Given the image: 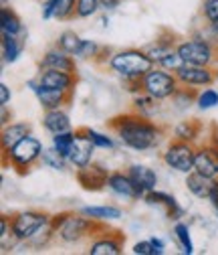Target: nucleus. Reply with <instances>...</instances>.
I'll return each instance as SVG.
<instances>
[{
    "mask_svg": "<svg viewBox=\"0 0 218 255\" xmlns=\"http://www.w3.org/2000/svg\"><path fill=\"white\" fill-rule=\"evenodd\" d=\"M107 128L119 138V142L136 152H147L158 148L166 130L151 122L149 118H144L136 112H128V114H119L115 118H111L107 122Z\"/></svg>",
    "mask_w": 218,
    "mask_h": 255,
    "instance_id": "nucleus-1",
    "label": "nucleus"
},
{
    "mask_svg": "<svg viewBox=\"0 0 218 255\" xmlns=\"http://www.w3.org/2000/svg\"><path fill=\"white\" fill-rule=\"evenodd\" d=\"M51 225L57 231V239L67 245H81L85 241H91L103 227H107L105 221L91 219L83 215L81 211L79 213H73V211L57 213L51 219Z\"/></svg>",
    "mask_w": 218,
    "mask_h": 255,
    "instance_id": "nucleus-2",
    "label": "nucleus"
},
{
    "mask_svg": "<svg viewBox=\"0 0 218 255\" xmlns=\"http://www.w3.org/2000/svg\"><path fill=\"white\" fill-rule=\"evenodd\" d=\"M107 67L121 81H132V79H142L149 69L155 67V63L145 53V49H121L113 53Z\"/></svg>",
    "mask_w": 218,
    "mask_h": 255,
    "instance_id": "nucleus-3",
    "label": "nucleus"
},
{
    "mask_svg": "<svg viewBox=\"0 0 218 255\" xmlns=\"http://www.w3.org/2000/svg\"><path fill=\"white\" fill-rule=\"evenodd\" d=\"M43 150H45L43 142L37 136L28 134L18 144H14L10 150L2 152V164L10 166L16 174L24 176V174L30 172V168H33L37 162H41Z\"/></svg>",
    "mask_w": 218,
    "mask_h": 255,
    "instance_id": "nucleus-4",
    "label": "nucleus"
},
{
    "mask_svg": "<svg viewBox=\"0 0 218 255\" xmlns=\"http://www.w3.org/2000/svg\"><path fill=\"white\" fill-rule=\"evenodd\" d=\"M178 55L186 65H202V67H214L218 63V49L204 37L194 35L186 41H180L176 47Z\"/></svg>",
    "mask_w": 218,
    "mask_h": 255,
    "instance_id": "nucleus-5",
    "label": "nucleus"
},
{
    "mask_svg": "<svg viewBox=\"0 0 218 255\" xmlns=\"http://www.w3.org/2000/svg\"><path fill=\"white\" fill-rule=\"evenodd\" d=\"M194 158H196V144L176 138H172L162 152V162L168 168L182 174H188L194 170Z\"/></svg>",
    "mask_w": 218,
    "mask_h": 255,
    "instance_id": "nucleus-6",
    "label": "nucleus"
},
{
    "mask_svg": "<svg viewBox=\"0 0 218 255\" xmlns=\"http://www.w3.org/2000/svg\"><path fill=\"white\" fill-rule=\"evenodd\" d=\"M142 83H144V91L153 95V98L160 100V102L170 100L172 95L180 89V81H178L176 73H172L168 69H162L158 65H155L153 69H149L142 77Z\"/></svg>",
    "mask_w": 218,
    "mask_h": 255,
    "instance_id": "nucleus-7",
    "label": "nucleus"
},
{
    "mask_svg": "<svg viewBox=\"0 0 218 255\" xmlns=\"http://www.w3.org/2000/svg\"><path fill=\"white\" fill-rule=\"evenodd\" d=\"M51 219H53V215H49L45 211H35V209L18 211V213L10 215V227H12L14 235L20 241H26V239L33 237L39 229L49 225Z\"/></svg>",
    "mask_w": 218,
    "mask_h": 255,
    "instance_id": "nucleus-8",
    "label": "nucleus"
},
{
    "mask_svg": "<svg viewBox=\"0 0 218 255\" xmlns=\"http://www.w3.org/2000/svg\"><path fill=\"white\" fill-rule=\"evenodd\" d=\"M123 245H126V237L119 231L103 227L95 237L89 241V255H121Z\"/></svg>",
    "mask_w": 218,
    "mask_h": 255,
    "instance_id": "nucleus-9",
    "label": "nucleus"
},
{
    "mask_svg": "<svg viewBox=\"0 0 218 255\" xmlns=\"http://www.w3.org/2000/svg\"><path fill=\"white\" fill-rule=\"evenodd\" d=\"M176 77L180 85L192 87V89H202L210 87L216 83V69L214 67H202V65H184L176 71Z\"/></svg>",
    "mask_w": 218,
    "mask_h": 255,
    "instance_id": "nucleus-10",
    "label": "nucleus"
},
{
    "mask_svg": "<svg viewBox=\"0 0 218 255\" xmlns=\"http://www.w3.org/2000/svg\"><path fill=\"white\" fill-rule=\"evenodd\" d=\"M194 170L212 180L218 178V138L206 140L204 144H196Z\"/></svg>",
    "mask_w": 218,
    "mask_h": 255,
    "instance_id": "nucleus-11",
    "label": "nucleus"
},
{
    "mask_svg": "<svg viewBox=\"0 0 218 255\" xmlns=\"http://www.w3.org/2000/svg\"><path fill=\"white\" fill-rule=\"evenodd\" d=\"M26 85H28L30 91L35 93L39 106H41L45 112H47V110L65 108V106H69V102L73 100V93L61 91V89H53V87H45V85H41L37 79H30Z\"/></svg>",
    "mask_w": 218,
    "mask_h": 255,
    "instance_id": "nucleus-12",
    "label": "nucleus"
},
{
    "mask_svg": "<svg viewBox=\"0 0 218 255\" xmlns=\"http://www.w3.org/2000/svg\"><path fill=\"white\" fill-rule=\"evenodd\" d=\"M109 168L101 162H91L83 168L75 170L77 182L81 184L83 190H89V193H99L107 186V176H109Z\"/></svg>",
    "mask_w": 218,
    "mask_h": 255,
    "instance_id": "nucleus-13",
    "label": "nucleus"
},
{
    "mask_svg": "<svg viewBox=\"0 0 218 255\" xmlns=\"http://www.w3.org/2000/svg\"><path fill=\"white\" fill-rule=\"evenodd\" d=\"M107 188L111 190V193L115 197H121V199H126V201H140L145 197L144 190L134 182V178L126 172H121V170H113L109 172L107 176Z\"/></svg>",
    "mask_w": 218,
    "mask_h": 255,
    "instance_id": "nucleus-14",
    "label": "nucleus"
},
{
    "mask_svg": "<svg viewBox=\"0 0 218 255\" xmlns=\"http://www.w3.org/2000/svg\"><path fill=\"white\" fill-rule=\"evenodd\" d=\"M97 148L91 142V138L87 134V128H79V130H75V142H73V148H71V154H69V164L75 170L91 164L93 162V152Z\"/></svg>",
    "mask_w": 218,
    "mask_h": 255,
    "instance_id": "nucleus-15",
    "label": "nucleus"
},
{
    "mask_svg": "<svg viewBox=\"0 0 218 255\" xmlns=\"http://www.w3.org/2000/svg\"><path fill=\"white\" fill-rule=\"evenodd\" d=\"M37 81L45 87H53V89H61L67 93H75L77 87V73H69V71H59V69H41L37 75Z\"/></svg>",
    "mask_w": 218,
    "mask_h": 255,
    "instance_id": "nucleus-16",
    "label": "nucleus"
},
{
    "mask_svg": "<svg viewBox=\"0 0 218 255\" xmlns=\"http://www.w3.org/2000/svg\"><path fill=\"white\" fill-rule=\"evenodd\" d=\"M75 59H77L75 55L65 53L63 49H59V47H53L39 61V69H59V71L77 73V61Z\"/></svg>",
    "mask_w": 218,
    "mask_h": 255,
    "instance_id": "nucleus-17",
    "label": "nucleus"
},
{
    "mask_svg": "<svg viewBox=\"0 0 218 255\" xmlns=\"http://www.w3.org/2000/svg\"><path fill=\"white\" fill-rule=\"evenodd\" d=\"M144 203L149 205V207H162V209H166V215H168V219H172V221H180V219L186 215L184 207H180V203L176 201L174 195L162 193V190H155V188L149 190V193H145Z\"/></svg>",
    "mask_w": 218,
    "mask_h": 255,
    "instance_id": "nucleus-18",
    "label": "nucleus"
},
{
    "mask_svg": "<svg viewBox=\"0 0 218 255\" xmlns=\"http://www.w3.org/2000/svg\"><path fill=\"white\" fill-rule=\"evenodd\" d=\"M41 16L43 20H69L77 16V0H43Z\"/></svg>",
    "mask_w": 218,
    "mask_h": 255,
    "instance_id": "nucleus-19",
    "label": "nucleus"
},
{
    "mask_svg": "<svg viewBox=\"0 0 218 255\" xmlns=\"http://www.w3.org/2000/svg\"><path fill=\"white\" fill-rule=\"evenodd\" d=\"M33 128L28 122H10L6 126H2V134H0V144H2V152L10 150L14 144H18L22 138H26Z\"/></svg>",
    "mask_w": 218,
    "mask_h": 255,
    "instance_id": "nucleus-20",
    "label": "nucleus"
},
{
    "mask_svg": "<svg viewBox=\"0 0 218 255\" xmlns=\"http://www.w3.org/2000/svg\"><path fill=\"white\" fill-rule=\"evenodd\" d=\"M43 128L53 136V134H59V132H67V130H73L71 128V120H69V114L63 112V108L59 110H47L43 114V120H41Z\"/></svg>",
    "mask_w": 218,
    "mask_h": 255,
    "instance_id": "nucleus-21",
    "label": "nucleus"
},
{
    "mask_svg": "<svg viewBox=\"0 0 218 255\" xmlns=\"http://www.w3.org/2000/svg\"><path fill=\"white\" fill-rule=\"evenodd\" d=\"M178 37L176 35H172V33H166V30H164V33L160 35V37H155L149 45H145L144 49H145V53L153 59V63H158L164 55H168L170 51H174L176 47H178Z\"/></svg>",
    "mask_w": 218,
    "mask_h": 255,
    "instance_id": "nucleus-22",
    "label": "nucleus"
},
{
    "mask_svg": "<svg viewBox=\"0 0 218 255\" xmlns=\"http://www.w3.org/2000/svg\"><path fill=\"white\" fill-rule=\"evenodd\" d=\"M128 174L134 178V182L144 190V193H149V190H153L155 186H158V174L145 164H138V162L130 164Z\"/></svg>",
    "mask_w": 218,
    "mask_h": 255,
    "instance_id": "nucleus-23",
    "label": "nucleus"
},
{
    "mask_svg": "<svg viewBox=\"0 0 218 255\" xmlns=\"http://www.w3.org/2000/svg\"><path fill=\"white\" fill-rule=\"evenodd\" d=\"M160 100H155L153 95H149V93H145V91H142V93H136L134 98H132V112H136V114H140V116H144V118H153L155 114L160 112Z\"/></svg>",
    "mask_w": 218,
    "mask_h": 255,
    "instance_id": "nucleus-24",
    "label": "nucleus"
},
{
    "mask_svg": "<svg viewBox=\"0 0 218 255\" xmlns=\"http://www.w3.org/2000/svg\"><path fill=\"white\" fill-rule=\"evenodd\" d=\"M186 188H188V193L194 195L196 199H208L210 188H212V178L192 170L186 174Z\"/></svg>",
    "mask_w": 218,
    "mask_h": 255,
    "instance_id": "nucleus-25",
    "label": "nucleus"
},
{
    "mask_svg": "<svg viewBox=\"0 0 218 255\" xmlns=\"http://www.w3.org/2000/svg\"><path fill=\"white\" fill-rule=\"evenodd\" d=\"M200 136H202V124L198 120H184L174 128V132H172V138L184 140V142H192V144H196Z\"/></svg>",
    "mask_w": 218,
    "mask_h": 255,
    "instance_id": "nucleus-26",
    "label": "nucleus"
},
{
    "mask_svg": "<svg viewBox=\"0 0 218 255\" xmlns=\"http://www.w3.org/2000/svg\"><path fill=\"white\" fill-rule=\"evenodd\" d=\"M0 30H2V33H8V35H16V37L26 35L20 16L10 6H2V10H0Z\"/></svg>",
    "mask_w": 218,
    "mask_h": 255,
    "instance_id": "nucleus-27",
    "label": "nucleus"
},
{
    "mask_svg": "<svg viewBox=\"0 0 218 255\" xmlns=\"http://www.w3.org/2000/svg\"><path fill=\"white\" fill-rule=\"evenodd\" d=\"M22 47H24V39L16 37V35H8L2 33V61L4 63H16L22 55Z\"/></svg>",
    "mask_w": 218,
    "mask_h": 255,
    "instance_id": "nucleus-28",
    "label": "nucleus"
},
{
    "mask_svg": "<svg viewBox=\"0 0 218 255\" xmlns=\"http://www.w3.org/2000/svg\"><path fill=\"white\" fill-rule=\"evenodd\" d=\"M57 237V231L53 229V225L49 223V225H45L43 229H39L33 237L30 239H26V241H20L22 243V247H26V249H33V251H41V249H47L51 243H53V239Z\"/></svg>",
    "mask_w": 218,
    "mask_h": 255,
    "instance_id": "nucleus-29",
    "label": "nucleus"
},
{
    "mask_svg": "<svg viewBox=\"0 0 218 255\" xmlns=\"http://www.w3.org/2000/svg\"><path fill=\"white\" fill-rule=\"evenodd\" d=\"M83 215L91 217V219H97V221H115L123 217V211L119 207L113 205H101V207H83L81 209Z\"/></svg>",
    "mask_w": 218,
    "mask_h": 255,
    "instance_id": "nucleus-30",
    "label": "nucleus"
},
{
    "mask_svg": "<svg viewBox=\"0 0 218 255\" xmlns=\"http://www.w3.org/2000/svg\"><path fill=\"white\" fill-rule=\"evenodd\" d=\"M196 98H198V91H196V89L180 85V89L172 95L170 102H172V106H174L178 112H184V110H188L192 104H196Z\"/></svg>",
    "mask_w": 218,
    "mask_h": 255,
    "instance_id": "nucleus-31",
    "label": "nucleus"
},
{
    "mask_svg": "<svg viewBox=\"0 0 218 255\" xmlns=\"http://www.w3.org/2000/svg\"><path fill=\"white\" fill-rule=\"evenodd\" d=\"M172 233H174V237H176L178 247H180L182 253H186V255H192L194 253V243H192V237H190V227L186 225V223L176 221Z\"/></svg>",
    "mask_w": 218,
    "mask_h": 255,
    "instance_id": "nucleus-32",
    "label": "nucleus"
},
{
    "mask_svg": "<svg viewBox=\"0 0 218 255\" xmlns=\"http://www.w3.org/2000/svg\"><path fill=\"white\" fill-rule=\"evenodd\" d=\"M73 142H75V130H67V132H59V134H53V140H51V146L61 154L65 156L69 160V154H71V148H73Z\"/></svg>",
    "mask_w": 218,
    "mask_h": 255,
    "instance_id": "nucleus-33",
    "label": "nucleus"
},
{
    "mask_svg": "<svg viewBox=\"0 0 218 255\" xmlns=\"http://www.w3.org/2000/svg\"><path fill=\"white\" fill-rule=\"evenodd\" d=\"M41 164L47 166V168H51V170H65L67 164H69V160H67L65 156H61V154L51 146V148H45V150H43Z\"/></svg>",
    "mask_w": 218,
    "mask_h": 255,
    "instance_id": "nucleus-34",
    "label": "nucleus"
},
{
    "mask_svg": "<svg viewBox=\"0 0 218 255\" xmlns=\"http://www.w3.org/2000/svg\"><path fill=\"white\" fill-rule=\"evenodd\" d=\"M81 43H83V39H81V37L75 33V30H63V33L59 35V39H57L55 47L63 49L65 53H71V55H75V53L79 51Z\"/></svg>",
    "mask_w": 218,
    "mask_h": 255,
    "instance_id": "nucleus-35",
    "label": "nucleus"
},
{
    "mask_svg": "<svg viewBox=\"0 0 218 255\" xmlns=\"http://www.w3.org/2000/svg\"><path fill=\"white\" fill-rule=\"evenodd\" d=\"M196 106H198L200 110H204V112L216 108V106H218V91L212 89V87H202V89L198 91Z\"/></svg>",
    "mask_w": 218,
    "mask_h": 255,
    "instance_id": "nucleus-36",
    "label": "nucleus"
},
{
    "mask_svg": "<svg viewBox=\"0 0 218 255\" xmlns=\"http://www.w3.org/2000/svg\"><path fill=\"white\" fill-rule=\"evenodd\" d=\"M99 51H101V47H99L95 41L83 39V43H81L79 51L75 53V57H77V59H83V61H95V57L99 55Z\"/></svg>",
    "mask_w": 218,
    "mask_h": 255,
    "instance_id": "nucleus-37",
    "label": "nucleus"
},
{
    "mask_svg": "<svg viewBox=\"0 0 218 255\" xmlns=\"http://www.w3.org/2000/svg\"><path fill=\"white\" fill-rule=\"evenodd\" d=\"M99 10V0H77V18H91Z\"/></svg>",
    "mask_w": 218,
    "mask_h": 255,
    "instance_id": "nucleus-38",
    "label": "nucleus"
},
{
    "mask_svg": "<svg viewBox=\"0 0 218 255\" xmlns=\"http://www.w3.org/2000/svg\"><path fill=\"white\" fill-rule=\"evenodd\" d=\"M158 67H162V69H168V71H172V73H176L182 65H184V61H182V57L178 55V51L174 49V51H170L168 55H164L158 63H155Z\"/></svg>",
    "mask_w": 218,
    "mask_h": 255,
    "instance_id": "nucleus-39",
    "label": "nucleus"
},
{
    "mask_svg": "<svg viewBox=\"0 0 218 255\" xmlns=\"http://www.w3.org/2000/svg\"><path fill=\"white\" fill-rule=\"evenodd\" d=\"M87 134H89L91 142L95 144V148H99V150H113L115 148L113 138L103 134V132H97V130H91V128H87Z\"/></svg>",
    "mask_w": 218,
    "mask_h": 255,
    "instance_id": "nucleus-40",
    "label": "nucleus"
},
{
    "mask_svg": "<svg viewBox=\"0 0 218 255\" xmlns=\"http://www.w3.org/2000/svg\"><path fill=\"white\" fill-rule=\"evenodd\" d=\"M132 251H134L136 255H162V253H164V249H160L158 245H155V243L151 241V237H149V239H144V241H138V243L132 247Z\"/></svg>",
    "mask_w": 218,
    "mask_h": 255,
    "instance_id": "nucleus-41",
    "label": "nucleus"
},
{
    "mask_svg": "<svg viewBox=\"0 0 218 255\" xmlns=\"http://www.w3.org/2000/svg\"><path fill=\"white\" fill-rule=\"evenodd\" d=\"M202 16L208 22H218V0H202Z\"/></svg>",
    "mask_w": 218,
    "mask_h": 255,
    "instance_id": "nucleus-42",
    "label": "nucleus"
},
{
    "mask_svg": "<svg viewBox=\"0 0 218 255\" xmlns=\"http://www.w3.org/2000/svg\"><path fill=\"white\" fill-rule=\"evenodd\" d=\"M111 57H113V51H111L109 47H101L99 55L95 57V63H97V65H109Z\"/></svg>",
    "mask_w": 218,
    "mask_h": 255,
    "instance_id": "nucleus-43",
    "label": "nucleus"
},
{
    "mask_svg": "<svg viewBox=\"0 0 218 255\" xmlns=\"http://www.w3.org/2000/svg\"><path fill=\"white\" fill-rule=\"evenodd\" d=\"M208 201L212 205V209L218 213V178L212 180V188H210V195H208Z\"/></svg>",
    "mask_w": 218,
    "mask_h": 255,
    "instance_id": "nucleus-44",
    "label": "nucleus"
},
{
    "mask_svg": "<svg viewBox=\"0 0 218 255\" xmlns=\"http://www.w3.org/2000/svg\"><path fill=\"white\" fill-rule=\"evenodd\" d=\"M10 98H12L10 87H8L6 83H0V108L8 106V104H10Z\"/></svg>",
    "mask_w": 218,
    "mask_h": 255,
    "instance_id": "nucleus-45",
    "label": "nucleus"
},
{
    "mask_svg": "<svg viewBox=\"0 0 218 255\" xmlns=\"http://www.w3.org/2000/svg\"><path fill=\"white\" fill-rule=\"evenodd\" d=\"M121 4V0H99V6L103 12H113Z\"/></svg>",
    "mask_w": 218,
    "mask_h": 255,
    "instance_id": "nucleus-46",
    "label": "nucleus"
},
{
    "mask_svg": "<svg viewBox=\"0 0 218 255\" xmlns=\"http://www.w3.org/2000/svg\"><path fill=\"white\" fill-rule=\"evenodd\" d=\"M0 118H2V120H0V124H2V126L10 124V120H12V114L8 112V108H6V106H2V114H0Z\"/></svg>",
    "mask_w": 218,
    "mask_h": 255,
    "instance_id": "nucleus-47",
    "label": "nucleus"
},
{
    "mask_svg": "<svg viewBox=\"0 0 218 255\" xmlns=\"http://www.w3.org/2000/svg\"><path fill=\"white\" fill-rule=\"evenodd\" d=\"M0 2H2V6H8V0H0Z\"/></svg>",
    "mask_w": 218,
    "mask_h": 255,
    "instance_id": "nucleus-48",
    "label": "nucleus"
},
{
    "mask_svg": "<svg viewBox=\"0 0 218 255\" xmlns=\"http://www.w3.org/2000/svg\"><path fill=\"white\" fill-rule=\"evenodd\" d=\"M216 81H218V69H216Z\"/></svg>",
    "mask_w": 218,
    "mask_h": 255,
    "instance_id": "nucleus-49",
    "label": "nucleus"
}]
</instances>
